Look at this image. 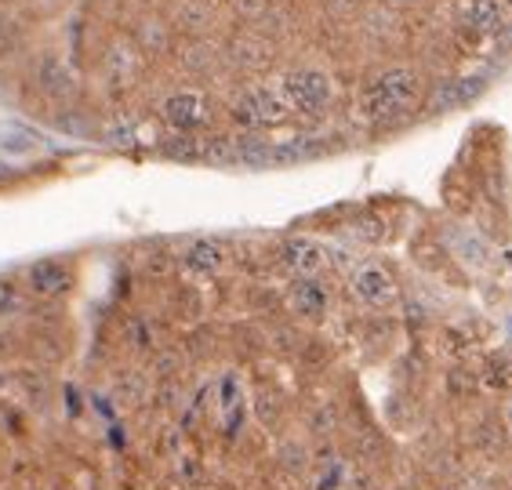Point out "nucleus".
<instances>
[{
	"label": "nucleus",
	"mask_w": 512,
	"mask_h": 490,
	"mask_svg": "<svg viewBox=\"0 0 512 490\" xmlns=\"http://www.w3.org/2000/svg\"><path fill=\"white\" fill-rule=\"evenodd\" d=\"M505 30V4L502 0H465L462 33L473 37H494Z\"/></svg>",
	"instance_id": "obj_5"
},
{
	"label": "nucleus",
	"mask_w": 512,
	"mask_h": 490,
	"mask_svg": "<svg viewBox=\"0 0 512 490\" xmlns=\"http://www.w3.org/2000/svg\"><path fill=\"white\" fill-rule=\"evenodd\" d=\"M22 309V291L15 280H0V320Z\"/></svg>",
	"instance_id": "obj_11"
},
{
	"label": "nucleus",
	"mask_w": 512,
	"mask_h": 490,
	"mask_svg": "<svg viewBox=\"0 0 512 490\" xmlns=\"http://www.w3.org/2000/svg\"><path fill=\"white\" fill-rule=\"evenodd\" d=\"M414 95H418V77L411 69H385L382 77L371 80L360 95V113L371 124H389L414 106Z\"/></svg>",
	"instance_id": "obj_1"
},
{
	"label": "nucleus",
	"mask_w": 512,
	"mask_h": 490,
	"mask_svg": "<svg viewBox=\"0 0 512 490\" xmlns=\"http://www.w3.org/2000/svg\"><path fill=\"white\" fill-rule=\"evenodd\" d=\"M353 294L364 305H385L396 294V284L385 269H378V265H364V269H356V276H353Z\"/></svg>",
	"instance_id": "obj_8"
},
{
	"label": "nucleus",
	"mask_w": 512,
	"mask_h": 490,
	"mask_svg": "<svg viewBox=\"0 0 512 490\" xmlns=\"http://www.w3.org/2000/svg\"><path fill=\"white\" fill-rule=\"evenodd\" d=\"M280 258H284V265L291 269V273L298 276H313L324 269V247L316 244V240H306V236H291L284 247H280Z\"/></svg>",
	"instance_id": "obj_7"
},
{
	"label": "nucleus",
	"mask_w": 512,
	"mask_h": 490,
	"mask_svg": "<svg viewBox=\"0 0 512 490\" xmlns=\"http://www.w3.org/2000/svg\"><path fill=\"white\" fill-rule=\"evenodd\" d=\"M280 95L291 106V113H320L331 102V77L313 66L291 69L280 84Z\"/></svg>",
	"instance_id": "obj_3"
},
{
	"label": "nucleus",
	"mask_w": 512,
	"mask_h": 490,
	"mask_svg": "<svg viewBox=\"0 0 512 490\" xmlns=\"http://www.w3.org/2000/svg\"><path fill=\"white\" fill-rule=\"evenodd\" d=\"M182 262H186L193 273H218V269L226 265V247L218 244V240H193V244L186 247Z\"/></svg>",
	"instance_id": "obj_10"
},
{
	"label": "nucleus",
	"mask_w": 512,
	"mask_h": 490,
	"mask_svg": "<svg viewBox=\"0 0 512 490\" xmlns=\"http://www.w3.org/2000/svg\"><path fill=\"white\" fill-rule=\"evenodd\" d=\"M26 284L37 298H59L69 287V269L59 258H40L26 269Z\"/></svg>",
	"instance_id": "obj_6"
},
{
	"label": "nucleus",
	"mask_w": 512,
	"mask_h": 490,
	"mask_svg": "<svg viewBox=\"0 0 512 490\" xmlns=\"http://www.w3.org/2000/svg\"><path fill=\"white\" fill-rule=\"evenodd\" d=\"M160 117H164L168 128L189 135V131L207 128V120H211V106H207V98L200 95V91H175V95L164 98Z\"/></svg>",
	"instance_id": "obj_4"
},
{
	"label": "nucleus",
	"mask_w": 512,
	"mask_h": 490,
	"mask_svg": "<svg viewBox=\"0 0 512 490\" xmlns=\"http://www.w3.org/2000/svg\"><path fill=\"white\" fill-rule=\"evenodd\" d=\"M502 4H505V8H509V11H512V0H502Z\"/></svg>",
	"instance_id": "obj_13"
},
{
	"label": "nucleus",
	"mask_w": 512,
	"mask_h": 490,
	"mask_svg": "<svg viewBox=\"0 0 512 490\" xmlns=\"http://www.w3.org/2000/svg\"><path fill=\"white\" fill-rule=\"evenodd\" d=\"M291 309L298 316H306V320H316V316H324L327 309V291L316 284L313 276H302L295 287H291Z\"/></svg>",
	"instance_id": "obj_9"
},
{
	"label": "nucleus",
	"mask_w": 512,
	"mask_h": 490,
	"mask_svg": "<svg viewBox=\"0 0 512 490\" xmlns=\"http://www.w3.org/2000/svg\"><path fill=\"white\" fill-rule=\"evenodd\" d=\"M233 124L244 131H262V128H280L291 120V106L284 102V95L273 88H251L233 102L229 109Z\"/></svg>",
	"instance_id": "obj_2"
},
{
	"label": "nucleus",
	"mask_w": 512,
	"mask_h": 490,
	"mask_svg": "<svg viewBox=\"0 0 512 490\" xmlns=\"http://www.w3.org/2000/svg\"><path fill=\"white\" fill-rule=\"evenodd\" d=\"M15 44H19V30H15L11 15H4V11H0V59H4V55H11V51H15Z\"/></svg>",
	"instance_id": "obj_12"
}]
</instances>
